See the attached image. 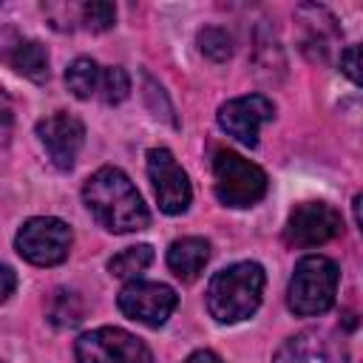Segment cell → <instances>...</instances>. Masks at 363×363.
I'll return each mask as SVG.
<instances>
[{"label": "cell", "mask_w": 363, "mask_h": 363, "mask_svg": "<svg viewBox=\"0 0 363 363\" xmlns=\"http://www.w3.org/2000/svg\"><path fill=\"white\" fill-rule=\"evenodd\" d=\"M37 136L51 159L54 167L71 170L77 162V153L85 142V125L71 113H51L37 122Z\"/></svg>", "instance_id": "obj_11"}, {"label": "cell", "mask_w": 363, "mask_h": 363, "mask_svg": "<svg viewBox=\"0 0 363 363\" xmlns=\"http://www.w3.org/2000/svg\"><path fill=\"white\" fill-rule=\"evenodd\" d=\"M74 244V233L62 218L54 216H34L28 218L14 238L17 252L37 267H57L68 258Z\"/></svg>", "instance_id": "obj_5"}, {"label": "cell", "mask_w": 363, "mask_h": 363, "mask_svg": "<svg viewBox=\"0 0 363 363\" xmlns=\"http://www.w3.org/2000/svg\"><path fill=\"white\" fill-rule=\"evenodd\" d=\"M150 264H153V250H150L147 244H136V247H128V250H122L119 255H113V258L108 261V269H111V275H116V278L136 281Z\"/></svg>", "instance_id": "obj_17"}, {"label": "cell", "mask_w": 363, "mask_h": 363, "mask_svg": "<svg viewBox=\"0 0 363 363\" xmlns=\"http://www.w3.org/2000/svg\"><path fill=\"white\" fill-rule=\"evenodd\" d=\"M184 363H221V357H218L216 352H210V349H199V352H193Z\"/></svg>", "instance_id": "obj_24"}, {"label": "cell", "mask_w": 363, "mask_h": 363, "mask_svg": "<svg viewBox=\"0 0 363 363\" xmlns=\"http://www.w3.org/2000/svg\"><path fill=\"white\" fill-rule=\"evenodd\" d=\"M0 62H6L11 71L23 74L31 82H43L48 77V54L45 48L20 34L17 28H0Z\"/></svg>", "instance_id": "obj_12"}, {"label": "cell", "mask_w": 363, "mask_h": 363, "mask_svg": "<svg viewBox=\"0 0 363 363\" xmlns=\"http://www.w3.org/2000/svg\"><path fill=\"white\" fill-rule=\"evenodd\" d=\"M119 312L142 326H150V329H159L176 309L179 303V295L167 286V284H159V281H128L122 289H119Z\"/></svg>", "instance_id": "obj_7"}, {"label": "cell", "mask_w": 363, "mask_h": 363, "mask_svg": "<svg viewBox=\"0 0 363 363\" xmlns=\"http://www.w3.org/2000/svg\"><path fill=\"white\" fill-rule=\"evenodd\" d=\"M210 261V241L201 238V235H184V238H176L170 247H167V267L176 278L182 281H193L204 264Z\"/></svg>", "instance_id": "obj_14"}, {"label": "cell", "mask_w": 363, "mask_h": 363, "mask_svg": "<svg viewBox=\"0 0 363 363\" xmlns=\"http://www.w3.org/2000/svg\"><path fill=\"white\" fill-rule=\"evenodd\" d=\"M77 363H150V349L119 326H99L77 337Z\"/></svg>", "instance_id": "obj_6"}, {"label": "cell", "mask_w": 363, "mask_h": 363, "mask_svg": "<svg viewBox=\"0 0 363 363\" xmlns=\"http://www.w3.org/2000/svg\"><path fill=\"white\" fill-rule=\"evenodd\" d=\"M337 264L326 255H303L289 278L286 303L301 318H315L332 309L337 292Z\"/></svg>", "instance_id": "obj_3"}, {"label": "cell", "mask_w": 363, "mask_h": 363, "mask_svg": "<svg viewBox=\"0 0 363 363\" xmlns=\"http://www.w3.org/2000/svg\"><path fill=\"white\" fill-rule=\"evenodd\" d=\"M264 267L255 261H238L218 269L207 284V312L218 323H238L261 306Z\"/></svg>", "instance_id": "obj_2"}, {"label": "cell", "mask_w": 363, "mask_h": 363, "mask_svg": "<svg viewBox=\"0 0 363 363\" xmlns=\"http://www.w3.org/2000/svg\"><path fill=\"white\" fill-rule=\"evenodd\" d=\"M357 57H360V48L357 45H349V48L340 51V68H343V74L354 85H360V62H357Z\"/></svg>", "instance_id": "obj_22"}, {"label": "cell", "mask_w": 363, "mask_h": 363, "mask_svg": "<svg viewBox=\"0 0 363 363\" xmlns=\"http://www.w3.org/2000/svg\"><path fill=\"white\" fill-rule=\"evenodd\" d=\"M298 20L306 28L303 51H309V45H312V48H318V60H323L326 51L332 48V43H335V37H337L335 17L320 6H301L298 9Z\"/></svg>", "instance_id": "obj_15"}, {"label": "cell", "mask_w": 363, "mask_h": 363, "mask_svg": "<svg viewBox=\"0 0 363 363\" xmlns=\"http://www.w3.org/2000/svg\"><path fill=\"white\" fill-rule=\"evenodd\" d=\"M213 179H216L218 201L227 207H235V210L258 204L267 193V173L255 162H250L233 150H216Z\"/></svg>", "instance_id": "obj_4"}, {"label": "cell", "mask_w": 363, "mask_h": 363, "mask_svg": "<svg viewBox=\"0 0 363 363\" xmlns=\"http://www.w3.org/2000/svg\"><path fill=\"white\" fill-rule=\"evenodd\" d=\"M272 363H349L343 343L326 332H298L281 343Z\"/></svg>", "instance_id": "obj_13"}, {"label": "cell", "mask_w": 363, "mask_h": 363, "mask_svg": "<svg viewBox=\"0 0 363 363\" xmlns=\"http://www.w3.org/2000/svg\"><path fill=\"white\" fill-rule=\"evenodd\" d=\"M14 289H17V275H14V269L6 267V264H0V303H6V301L14 295Z\"/></svg>", "instance_id": "obj_23"}, {"label": "cell", "mask_w": 363, "mask_h": 363, "mask_svg": "<svg viewBox=\"0 0 363 363\" xmlns=\"http://www.w3.org/2000/svg\"><path fill=\"white\" fill-rule=\"evenodd\" d=\"M82 201L91 216L111 233H136L150 221L139 190L119 167H99L91 173L82 184Z\"/></svg>", "instance_id": "obj_1"}, {"label": "cell", "mask_w": 363, "mask_h": 363, "mask_svg": "<svg viewBox=\"0 0 363 363\" xmlns=\"http://www.w3.org/2000/svg\"><path fill=\"white\" fill-rule=\"evenodd\" d=\"M128 94H130V77H128V71L119 68V65L102 68V77H99V96H102L108 105H119Z\"/></svg>", "instance_id": "obj_20"}, {"label": "cell", "mask_w": 363, "mask_h": 363, "mask_svg": "<svg viewBox=\"0 0 363 363\" xmlns=\"http://www.w3.org/2000/svg\"><path fill=\"white\" fill-rule=\"evenodd\" d=\"M77 20L88 31H108L116 23V6L113 3H105V0L82 3V6H77Z\"/></svg>", "instance_id": "obj_18"}, {"label": "cell", "mask_w": 363, "mask_h": 363, "mask_svg": "<svg viewBox=\"0 0 363 363\" xmlns=\"http://www.w3.org/2000/svg\"><path fill=\"white\" fill-rule=\"evenodd\" d=\"M340 227H343L340 213L332 204L303 201L289 213L286 227H284V241L289 247L309 250V247H320V244L332 241L340 233Z\"/></svg>", "instance_id": "obj_8"}, {"label": "cell", "mask_w": 363, "mask_h": 363, "mask_svg": "<svg viewBox=\"0 0 363 363\" xmlns=\"http://www.w3.org/2000/svg\"><path fill=\"white\" fill-rule=\"evenodd\" d=\"M147 176L159 201V210L167 216H179L190 207L193 190L187 173L179 167L173 153L167 147H150L147 150Z\"/></svg>", "instance_id": "obj_9"}, {"label": "cell", "mask_w": 363, "mask_h": 363, "mask_svg": "<svg viewBox=\"0 0 363 363\" xmlns=\"http://www.w3.org/2000/svg\"><path fill=\"white\" fill-rule=\"evenodd\" d=\"M99 77L102 68L91 57H77L65 68V85L77 99H91L94 94H99Z\"/></svg>", "instance_id": "obj_16"}, {"label": "cell", "mask_w": 363, "mask_h": 363, "mask_svg": "<svg viewBox=\"0 0 363 363\" xmlns=\"http://www.w3.org/2000/svg\"><path fill=\"white\" fill-rule=\"evenodd\" d=\"M48 318L57 326L79 323L82 320V301H79V295L68 292V289H57L54 298H51V306H48Z\"/></svg>", "instance_id": "obj_19"}, {"label": "cell", "mask_w": 363, "mask_h": 363, "mask_svg": "<svg viewBox=\"0 0 363 363\" xmlns=\"http://www.w3.org/2000/svg\"><path fill=\"white\" fill-rule=\"evenodd\" d=\"M199 48L210 60L221 62V60H227L233 54V37L224 28H218V26H207V28L199 31Z\"/></svg>", "instance_id": "obj_21"}, {"label": "cell", "mask_w": 363, "mask_h": 363, "mask_svg": "<svg viewBox=\"0 0 363 363\" xmlns=\"http://www.w3.org/2000/svg\"><path fill=\"white\" fill-rule=\"evenodd\" d=\"M272 116H275V105L264 94H247V96L227 99L216 113L218 128L227 136H233L235 142H241L244 147H255L258 145V130Z\"/></svg>", "instance_id": "obj_10"}]
</instances>
